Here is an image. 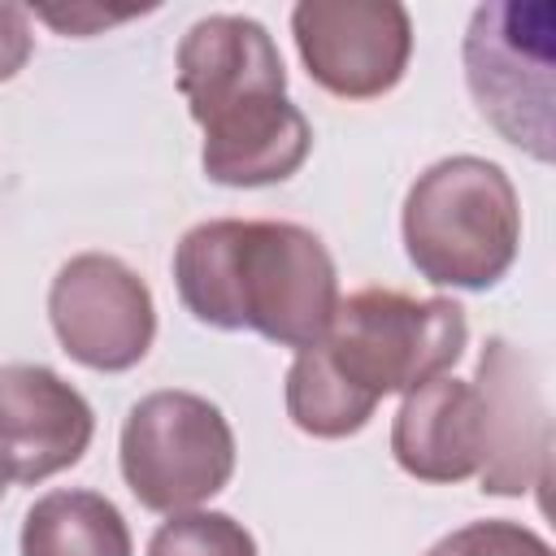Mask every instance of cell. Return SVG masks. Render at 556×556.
<instances>
[{"instance_id":"e0dca14e","label":"cell","mask_w":556,"mask_h":556,"mask_svg":"<svg viewBox=\"0 0 556 556\" xmlns=\"http://www.w3.org/2000/svg\"><path fill=\"white\" fill-rule=\"evenodd\" d=\"M39 17L43 22H52L56 30H65V35H91V26H109V22H122L126 13H104V9H70V13H61V9H39Z\"/></svg>"},{"instance_id":"5bb4252c","label":"cell","mask_w":556,"mask_h":556,"mask_svg":"<svg viewBox=\"0 0 556 556\" xmlns=\"http://www.w3.org/2000/svg\"><path fill=\"white\" fill-rule=\"evenodd\" d=\"M148 556H256V539L230 513L191 508L156 526Z\"/></svg>"},{"instance_id":"3957f363","label":"cell","mask_w":556,"mask_h":556,"mask_svg":"<svg viewBox=\"0 0 556 556\" xmlns=\"http://www.w3.org/2000/svg\"><path fill=\"white\" fill-rule=\"evenodd\" d=\"M465 343L469 321L456 300H417L391 287H365L339 300L313 352L339 378V387L365 413H374L382 395H408L413 387L447 374Z\"/></svg>"},{"instance_id":"9c48e42d","label":"cell","mask_w":556,"mask_h":556,"mask_svg":"<svg viewBox=\"0 0 556 556\" xmlns=\"http://www.w3.org/2000/svg\"><path fill=\"white\" fill-rule=\"evenodd\" d=\"M178 91L191 117L213 130L287 100V65L256 17L208 13L178 43Z\"/></svg>"},{"instance_id":"ac0fdd59","label":"cell","mask_w":556,"mask_h":556,"mask_svg":"<svg viewBox=\"0 0 556 556\" xmlns=\"http://www.w3.org/2000/svg\"><path fill=\"white\" fill-rule=\"evenodd\" d=\"M4 491H9V478H4V469H0V495H4Z\"/></svg>"},{"instance_id":"ba28073f","label":"cell","mask_w":556,"mask_h":556,"mask_svg":"<svg viewBox=\"0 0 556 556\" xmlns=\"http://www.w3.org/2000/svg\"><path fill=\"white\" fill-rule=\"evenodd\" d=\"M473 391L482 404V491H543L552 478V417L534 356L513 339L491 334L478 356Z\"/></svg>"},{"instance_id":"52a82bcc","label":"cell","mask_w":556,"mask_h":556,"mask_svg":"<svg viewBox=\"0 0 556 556\" xmlns=\"http://www.w3.org/2000/svg\"><path fill=\"white\" fill-rule=\"evenodd\" d=\"M291 35L308 78L339 100L387 96L413 56V22L395 0H300Z\"/></svg>"},{"instance_id":"2e32d148","label":"cell","mask_w":556,"mask_h":556,"mask_svg":"<svg viewBox=\"0 0 556 556\" xmlns=\"http://www.w3.org/2000/svg\"><path fill=\"white\" fill-rule=\"evenodd\" d=\"M35 52L30 13L22 4H0V83H9Z\"/></svg>"},{"instance_id":"5b68a950","label":"cell","mask_w":556,"mask_h":556,"mask_svg":"<svg viewBox=\"0 0 556 556\" xmlns=\"http://www.w3.org/2000/svg\"><path fill=\"white\" fill-rule=\"evenodd\" d=\"M235 473V430L195 391H152L122 426V478L152 513H191Z\"/></svg>"},{"instance_id":"9a60e30c","label":"cell","mask_w":556,"mask_h":556,"mask_svg":"<svg viewBox=\"0 0 556 556\" xmlns=\"http://www.w3.org/2000/svg\"><path fill=\"white\" fill-rule=\"evenodd\" d=\"M426 556H552V543L521 521L491 517L443 534Z\"/></svg>"},{"instance_id":"6da1fadb","label":"cell","mask_w":556,"mask_h":556,"mask_svg":"<svg viewBox=\"0 0 556 556\" xmlns=\"http://www.w3.org/2000/svg\"><path fill=\"white\" fill-rule=\"evenodd\" d=\"M187 313L217 330H256L278 348H313L334 308L339 274L326 243L295 222L213 217L174 248Z\"/></svg>"},{"instance_id":"8fae6325","label":"cell","mask_w":556,"mask_h":556,"mask_svg":"<svg viewBox=\"0 0 556 556\" xmlns=\"http://www.w3.org/2000/svg\"><path fill=\"white\" fill-rule=\"evenodd\" d=\"M391 456L421 482L473 478L482 465V404L473 382L439 374L413 387L391 421Z\"/></svg>"},{"instance_id":"30bf717a","label":"cell","mask_w":556,"mask_h":556,"mask_svg":"<svg viewBox=\"0 0 556 556\" xmlns=\"http://www.w3.org/2000/svg\"><path fill=\"white\" fill-rule=\"evenodd\" d=\"M96 413L56 369L0 365V469L9 482H43L83 460Z\"/></svg>"},{"instance_id":"4fadbf2b","label":"cell","mask_w":556,"mask_h":556,"mask_svg":"<svg viewBox=\"0 0 556 556\" xmlns=\"http://www.w3.org/2000/svg\"><path fill=\"white\" fill-rule=\"evenodd\" d=\"M130 530L100 491H48L22 517V556H130Z\"/></svg>"},{"instance_id":"7a4b0ae2","label":"cell","mask_w":556,"mask_h":556,"mask_svg":"<svg viewBox=\"0 0 556 556\" xmlns=\"http://www.w3.org/2000/svg\"><path fill=\"white\" fill-rule=\"evenodd\" d=\"M400 230L404 252L426 282L486 291L517 261V187L486 156H443L408 187Z\"/></svg>"},{"instance_id":"8992f818","label":"cell","mask_w":556,"mask_h":556,"mask_svg":"<svg viewBox=\"0 0 556 556\" xmlns=\"http://www.w3.org/2000/svg\"><path fill=\"white\" fill-rule=\"evenodd\" d=\"M48 317L61 348L100 374L139 365L156 339L148 282L109 252H83L56 269L48 287Z\"/></svg>"},{"instance_id":"277c9868","label":"cell","mask_w":556,"mask_h":556,"mask_svg":"<svg viewBox=\"0 0 556 556\" xmlns=\"http://www.w3.org/2000/svg\"><path fill=\"white\" fill-rule=\"evenodd\" d=\"M556 9L547 0H491L465 30V83L478 113L534 161L556 152Z\"/></svg>"},{"instance_id":"7c38bea8","label":"cell","mask_w":556,"mask_h":556,"mask_svg":"<svg viewBox=\"0 0 556 556\" xmlns=\"http://www.w3.org/2000/svg\"><path fill=\"white\" fill-rule=\"evenodd\" d=\"M313 148L308 117L278 100L269 109H256L248 117H235L217 130H204V174L222 187H269L291 178Z\"/></svg>"}]
</instances>
